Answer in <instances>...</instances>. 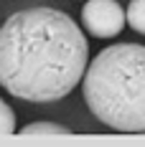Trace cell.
Returning <instances> with one entry per match:
<instances>
[{"mask_svg":"<svg viewBox=\"0 0 145 147\" xmlns=\"http://www.w3.org/2000/svg\"><path fill=\"white\" fill-rule=\"evenodd\" d=\"M87 59L82 28L56 8H26L0 26V86L15 99H64L82 81Z\"/></svg>","mask_w":145,"mask_h":147,"instance_id":"obj_1","label":"cell"},{"mask_svg":"<svg viewBox=\"0 0 145 147\" xmlns=\"http://www.w3.org/2000/svg\"><path fill=\"white\" fill-rule=\"evenodd\" d=\"M82 79L84 102L102 124L115 132H145V46L102 48Z\"/></svg>","mask_w":145,"mask_h":147,"instance_id":"obj_2","label":"cell"},{"mask_svg":"<svg viewBox=\"0 0 145 147\" xmlns=\"http://www.w3.org/2000/svg\"><path fill=\"white\" fill-rule=\"evenodd\" d=\"M82 23L94 38H115L127 26L125 8L117 0H87L82 8Z\"/></svg>","mask_w":145,"mask_h":147,"instance_id":"obj_3","label":"cell"},{"mask_svg":"<svg viewBox=\"0 0 145 147\" xmlns=\"http://www.w3.org/2000/svg\"><path fill=\"white\" fill-rule=\"evenodd\" d=\"M125 20L132 30L145 36V0H130V8L125 10Z\"/></svg>","mask_w":145,"mask_h":147,"instance_id":"obj_4","label":"cell"},{"mask_svg":"<svg viewBox=\"0 0 145 147\" xmlns=\"http://www.w3.org/2000/svg\"><path fill=\"white\" fill-rule=\"evenodd\" d=\"M20 134H59V137H64V134H69V129L66 127H61V124H56V122H33V124H26L23 129H20Z\"/></svg>","mask_w":145,"mask_h":147,"instance_id":"obj_5","label":"cell"},{"mask_svg":"<svg viewBox=\"0 0 145 147\" xmlns=\"http://www.w3.org/2000/svg\"><path fill=\"white\" fill-rule=\"evenodd\" d=\"M15 132V112L0 99V137H10Z\"/></svg>","mask_w":145,"mask_h":147,"instance_id":"obj_6","label":"cell"}]
</instances>
